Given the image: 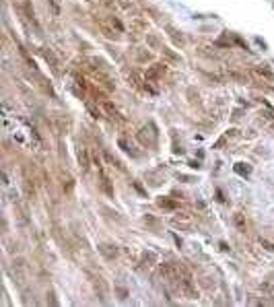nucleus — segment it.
I'll return each instance as SVG.
<instances>
[{
	"mask_svg": "<svg viewBox=\"0 0 274 307\" xmlns=\"http://www.w3.org/2000/svg\"><path fill=\"white\" fill-rule=\"evenodd\" d=\"M103 190H105L109 196H114V192H111V184H109V179H107V177L103 179Z\"/></svg>",
	"mask_w": 274,
	"mask_h": 307,
	"instance_id": "1",
	"label": "nucleus"
},
{
	"mask_svg": "<svg viewBox=\"0 0 274 307\" xmlns=\"http://www.w3.org/2000/svg\"><path fill=\"white\" fill-rule=\"evenodd\" d=\"M80 163H82V167H89V159H87L85 151H80Z\"/></svg>",
	"mask_w": 274,
	"mask_h": 307,
	"instance_id": "2",
	"label": "nucleus"
},
{
	"mask_svg": "<svg viewBox=\"0 0 274 307\" xmlns=\"http://www.w3.org/2000/svg\"><path fill=\"white\" fill-rule=\"evenodd\" d=\"M105 109H107V111H109V114H111L114 118H115V116H118V111H115V107L111 105V103H105Z\"/></svg>",
	"mask_w": 274,
	"mask_h": 307,
	"instance_id": "3",
	"label": "nucleus"
},
{
	"mask_svg": "<svg viewBox=\"0 0 274 307\" xmlns=\"http://www.w3.org/2000/svg\"><path fill=\"white\" fill-rule=\"evenodd\" d=\"M235 223H237V227H239V229H243V216H241V214H237V216H235Z\"/></svg>",
	"mask_w": 274,
	"mask_h": 307,
	"instance_id": "4",
	"label": "nucleus"
},
{
	"mask_svg": "<svg viewBox=\"0 0 274 307\" xmlns=\"http://www.w3.org/2000/svg\"><path fill=\"white\" fill-rule=\"evenodd\" d=\"M161 206H167V208H173L175 204H173V202H169V200H161Z\"/></svg>",
	"mask_w": 274,
	"mask_h": 307,
	"instance_id": "5",
	"label": "nucleus"
},
{
	"mask_svg": "<svg viewBox=\"0 0 274 307\" xmlns=\"http://www.w3.org/2000/svg\"><path fill=\"white\" fill-rule=\"evenodd\" d=\"M262 245H264V248H268V249H274V245H272V243H268V241H262Z\"/></svg>",
	"mask_w": 274,
	"mask_h": 307,
	"instance_id": "6",
	"label": "nucleus"
}]
</instances>
